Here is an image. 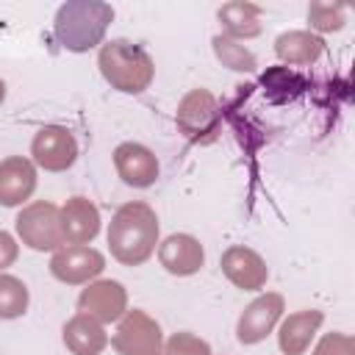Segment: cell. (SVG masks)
Returning <instances> with one entry per match:
<instances>
[{"instance_id": "4", "label": "cell", "mask_w": 355, "mask_h": 355, "mask_svg": "<svg viewBox=\"0 0 355 355\" xmlns=\"http://www.w3.org/2000/svg\"><path fill=\"white\" fill-rule=\"evenodd\" d=\"M17 233L31 250H58L64 244L61 208L53 202H31L17 216Z\"/></svg>"}, {"instance_id": "13", "label": "cell", "mask_w": 355, "mask_h": 355, "mask_svg": "<svg viewBox=\"0 0 355 355\" xmlns=\"http://www.w3.org/2000/svg\"><path fill=\"white\" fill-rule=\"evenodd\" d=\"M158 258H161L164 269L172 275H194L205 261V250L194 236L175 233L161 244Z\"/></svg>"}, {"instance_id": "17", "label": "cell", "mask_w": 355, "mask_h": 355, "mask_svg": "<svg viewBox=\"0 0 355 355\" xmlns=\"http://www.w3.org/2000/svg\"><path fill=\"white\" fill-rule=\"evenodd\" d=\"M216 17L225 28V36L230 39H250L261 33V6L255 3H225L216 11Z\"/></svg>"}, {"instance_id": "11", "label": "cell", "mask_w": 355, "mask_h": 355, "mask_svg": "<svg viewBox=\"0 0 355 355\" xmlns=\"http://www.w3.org/2000/svg\"><path fill=\"white\" fill-rule=\"evenodd\" d=\"M125 288L116 280H97L92 286H86L78 297V308L80 313L94 316L97 322H114L125 313Z\"/></svg>"}, {"instance_id": "1", "label": "cell", "mask_w": 355, "mask_h": 355, "mask_svg": "<svg viewBox=\"0 0 355 355\" xmlns=\"http://www.w3.org/2000/svg\"><path fill=\"white\" fill-rule=\"evenodd\" d=\"M111 255L128 266L144 263L158 244V216L147 202H125L108 225Z\"/></svg>"}, {"instance_id": "24", "label": "cell", "mask_w": 355, "mask_h": 355, "mask_svg": "<svg viewBox=\"0 0 355 355\" xmlns=\"http://www.w3.org/2000/svg\"><path fill=\"white\" fill-rule=\"evenodd\" d=\"M313 355H352V338L349 336H341V333H333V336H324L316 347Z\"/></svg>"}, {"instance_id": "9", "label": "cell", "mask_w": 355, "mask_h": 355, "mask_svg": "<svg viewBox=\"0 0 355 355\" xmlns=\"http://www.w3.org/2000/svg\"><path fill=\"white\" fill-rule=\"evenodd\" d=\"M280 313H283V297L280 294H261L239 316V327H236L239 341L241 344H258V341H263L272 333V327L280 319Z\"/></svg>"}, {"instance_id": "10", "label": "cell", "mask_w": 355, "mask_h": 355, "mask_svg": "<svg viewBox=\"0 0 355 355\" xmlns=\"http://www.w3.org/2000/svg\"><path fill=\"white\" fill-rule=\"evenodd\" d=\"M114 166L119 178L136 189H144L158 178V158L144 144H136V141H125L114 150Z\"/></svg>"}, {"instance_id": "16", "label": "cell", "mask_w": 355, "mask_h": 355, "mask_svg": "<svg viewBox=\"0 0 355 355\" xmlns=\"http://www.w3.org/2000/svg\"><path fill=\"white\" fill-rule=\"evenodd\" d=\"M105 341L108 338L103 324L89 313H78L64 324V344L75 355H97L105 347Z\"/></svg>"}, {"instance_id": "8", "label": "cell", "mask_w": 355, "mask_h": 355, "mask_svg": "<svg viewBox=\"0 0 355 355\" xmlns=\"http://www.w3.org/2000/svg\"><path fill=\"white\" fill-rule=\"evenodd\" d=\"M105 266L103 252L86 247V244H67L58 247L53 261H50V272L61 280V283H86L89 277L100 275Z\"/></svg>"}, {"instance_id": "22", "label": "cell", "mask_w": 355, "mask_h": 355, "mask_svg": "<svg viewBox=\"0 0 355 355\" xmlns=\"http://www.w3.org/2000/svg\"><path fill=\"white\" fill-rule=\"evenodd\" d=\"M347 8L341 3H311L308 6V19L319 31H338L344 25Z\"/></svg>"}, {"instance_id": "19", "label": "cell", "mask_w": 355, "mask_h": 355, "mask_svg": "<svg viewBox=\"0 0 355 355\" xmlns=\"http://www.w3.org/2000/svg\"><path fill=\"white\" fill-rule=\"evenodd\" d=\"M275 50L286 64H311L322 53V39L308 31H288L277 36Z\"/></svg>"}, {"instance_id": "14", "label": "cell", "mask_w": 355, "mask_h": 355, "mask_svg": "<svg viewBox=\"0 0 355 355\" xmlns=\"http://www.w3.org/2000/svg\"><path fill=\"white\" fill-rule=\"evenodd\" d=\"M36 189V169L31 161L14 155L0 164V202L3 205H19L25 202Z\"/></svg>"}, {"instance_id": "6", "label": "cell", "mask_w": 355, "mask_h": 355, "mask_svg": "<svg viewBox=\"0 0 355 355\" xmlns=\"http://www.w3.org/2000/svg\"><path fill=\"white\" fill-rule=\"evenodd\" d=\"M114 349L119 355H164L158 322L144 311H128L114 333Z\"/></svg>"}, {"instance_id": "25", "label": "cell", "mask_w": 355, "mask_h": 355, "mask_svg": "<svg viewBox=\"0 0 355 355\" xmlns=\"http://www.w3.org/2000/svg\"><path fill=\"white\" fill-rule=\"evenodd\" d=\"M14 261H17V244L6 230H0V269L11 266Z\"/></svg>"}, {"instance_id": "5", "label": "cell", "mask_w": 355, "mask_h": 355, "mask_svg": "<svg viewBox=\"0 0 355 355\" xmlns=\"http://www.w3.org/2000/svg\"><path fill=\"white\" fill-rule=\"evenodd\" d=\"M178 125L191 141L211 144L219 133V108L214 94L205 89L189 92L178 108Z\"/></svg>"}, {"instance_id": "15", "label": "cell", "mask_w": 355, "mask_h": 355, "mask_svg": "<svg viewBox=\"0 0 355 355\" xmlns=\"http://www.w3.org/2000/svg\"><path fill=\"white\" fill-rule=\"evenodd\" d=\"M61 227H64V239L67 241L86 244L100 230V214L86 197H72L61 208Z\"/></svg>"}, {"instance_id": "20", "label": "cell", "mask_w": 355, "mask_h": 355, "mask_svg": "<svg viewBox=\"0 0 355 355\" xmlns=\"http://www.w3.org/2000/svg\"><path fill=\"white\" fill-rule=\"evenodd\" d=\"M28 308V286L14 275H0V319H17Z\"/></svg>"}, {"instance_id": "12", "label": "cell", "mask_w": 355, "mask_h": 355, "mask_svg": "<svg viewBox=\"0 0 355 355\" xmlns=\"http://www.w3.org/2000/svg\"><path fill=\"white\" fill-rule=\"evenodd\" d=\"M222 272L230 277V283H236L239 288H247V291L261 288L269 275L263 258L250 247H230L222 255Z\"/></svg>"}, {"instance_id": "21", "label": "cell", "mask_w": 355, "mask_h": 355, "mask_svg": "<svg viewBox=\"0 0 355 355\" xmlns=\"http://www.w3.org/2000/svg\"><path fill=\"white\" fill-rule=\"evenodd\" d=\"M214 53H216V58H219L225 67H230V69H236V72H252V69H255V55H252L244 44H239L236 39H230V36H225V33L214 36Z\"/></svg>"}, {"instance_id": "18", "label": "cell", "mask_w": 355, "mask_h": 355, "mask_svg": "<svg viewBox=\"0 0 355 355\" xmlns=\"http://www.w3.org/2000/svg\"><path fill=\"white\" fill-rule=\"evenodd\" d=\"M322 324V313L319 311H300L291 313L283 327H280V349L286 355H302L316 333V327Z\"/></svg>"}, {"instance_id": "7", "label": "cell", "mask_w": 355, "mask_h": 355, "mask_svg": "<svg viewBox=\"0 0 355 355\" xmlns=\"http://www.w3.org/2000/svg\"><path fill=\"white\" fill-rule=\"evenodd\" d=\"M33 161L50 172H64L78 158V141L75 136L61 125H47L33 136L31 144Z\"/></svg>"}, {"instance_id": "3", "label": "cell", "mask_w": 355, "mask_h": 355, "mask_svg": "<svg viewBox=\"0 0 355 355\" xmlns=\"http://www.w3.org/2000/svg\"><path fill=\"white\" fill-rule=\"evenodd\" d=\"M97 64H100V72L103 78L119 89V92H128V94H139L150 86L153 80V58L147 50H141L139 44L128 42V39H111L100 47V55H97Z\"/></svg>"}, {"instance_id": "2", "label": "cell", "mask_w": 355, "mask_h": 355, "mask_svg": "<svg viewBox=\"0 0 355 355\" xmlns=\"http://www.w3.org/2000/svg\"><path fill=\"white\" fill-rule=\"evenodd\" d=\"M114 19V8L97 0H72L55 11L53 33L61 47L72 53H86L105 36L108 22Z\"/></svg>"}, {"instance_id": "26", "label": "cell", "mask_w": 355, "mask_h": 355, "mask_svg": "<svg viewBox=\"0 0 355 355\" xmlns=\"http://www.w3.org/2000/svg\"><path fill=\"white\" fill-rule=\"evenodd\" d=\"M3 97H6V83L0 80V103H3Z\"/></svg>"}, {"instance_id": "23", "label": "cell", "mask_w": 355, "mask_h": 355, "mask_svg": "<svg viewBox=\"0 0 355 355\" xmlns=\"http://www.w3.org/2000/svg\"><path fill=\"white\" fill-rule=\"evenodd\" d=\"M164 355H211L208 344L202 338H197L194 333H175L169 341H166V349Z\"/></svg>"}]
</instances>
